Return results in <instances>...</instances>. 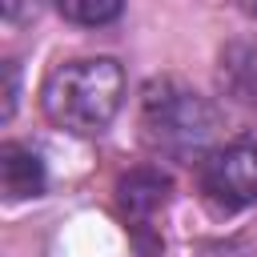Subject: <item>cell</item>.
<instances>
[{
  "instance_id": "cell-1",
  "label": "cell",
  "mask_w": 257,
  "mask_h": 257,
  "mask_svg": "<svg viewBox=\"0 0 257 257\" xmlns=\"http://www.w3.org/2000/svg\"><path fill=\"white\" fill-rule=\"evenodd\" d=\"M124 100V68L112 56H80L56 64L40 84L44 116L76 137L104 133Z\"/></svg>"
},
{
  "instance_id": "cell-2",
  "label": "cell",
  "mask_w": 257,
  "mask_h": 257,
  "mask_svg": "<svg viewBox=\"0 0 257 257\" xmlns=\"http://www.w3.org/2000/svg\"><path fill=\"white\" fill-rule=\"evenodd\" d=\"M221 116L217 108L177 76H157L141 96V137L157 157L169 161H205L213 153Z\"/></svg>"
},
{
  "instance_id": "cell-5",
  "label": "cell",
  "mask_w": 257,
  "mask_h": 257,
  "mask_svg": "<svg viewBox=\"0 0 257 257\" xmlns=\"http://www.w3.org/2000/svg\"><path fill=\"white\" fill-rule=\"evenodd\" d=\"M217 84L229 100L257 112V40H229L217 56Z\"/></svg>"
},
{
  "instance_id": "cell-6",
  "label": "cell",
  "mask_w": 257,
  "mask_h": 257,
  "mask_svg": "<svg viewBox=\"0 0 257 257\" xmlns=\"http://www.w3.org/2000/svg\"><path fill=\"white\" fill-rule=\"evenodd\" d=\"M0 185H4V197L8 201H28V197H40L48 177H44V161L28 149V145H16L8 141L0 149Z\"/></svg>"
},
{
  "instance_id": "cell-4",
  "label": "cell",
  "mask_w": 257,
  "mask_h": 257,
  "mask_svg": "<svg viewBox=\"0 0 257 257\" xmlns=\"http://www.w3.org/2000/svg\"><path fill=\"white\" fill-rule=\"evenodd\" d=\"M169 201H173V181L157 165H137V169L120 173V181H116V209L149 257L161 249V233L153 225L169 209Z\"/></svg>"
},
{
  "instance_id": "cell-3",
  "label": "cell",
  "mask_w": 257,
  "mask_h": 257,
  "mask_svg": "<svg viewBox=\"0 0 257 257\" xmlns=\"http://www.w3.org/2000/svg\"><path fill=\"white\" fill-rule=\"evenodd\" d=\"M201 193L213 209L237 213L257 201V145L233 141L201 161Z\"/></svg>"
},
{
  "instance_id": "cell-7",
  "label": "cell",
  "mask_w": 257,
  "mask_h": 257,
  "mask_svg": "<svg viewBox=\"0 0 257 257\" xmlns=\"http://www.w3.org/2000/svg\"><path fill=\"white\" fill-rule=\"evenodd\" d=\"M56 12L72 24H84V28H100V24H112L120 16V4L116 0H60Z\"/></svg>"
},
{
  "instance_id": "cell-8",
  "label": "cell",
  "mask_w": 257,
  "mask_h": 257,
  "mask_svg": "<svg viewBox=\"0 0 257 257\" xmlns=\"http://www.w3.org/2000/svg\"><path fill=\"white\" fill-rule=\"evenodd\" d=\"M16 112V60H4V116Z\"/></svg>"
}]
</instances>
